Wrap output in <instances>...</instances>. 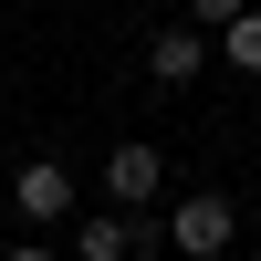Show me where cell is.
Masks as SVG:
<instances>
[{"mask_svg": "<svg viewBox=\"0 0 261 261\" xmlns=\"http://www.w3.org/2000/svg\"><path fill=\"white\" fill-rule=\"evenodd\" d=\"M178 261H220L230 241H241V209H230V188H188L178 209H167V230H157Z\"/></svg>", "mask_w": 261, "mask_h": 261, "instance_id": "1", "label": "cell"}, {"mask_svg": "<svg viewBox=\"0 0 261 261\" xmlns=\"http://www.w3.org/2000/svg\"><path fill=\"white\" fill-rule=\"evenodd\" d=\"M157 188H167V146H105V199L115 209H157Z\"/></svg>", "mask_w": 261, "mask_h": 261, "instance_id": "2", "label": "cell"}, {"mask_svg": "<svg viewBox=\"0 0 261 261\" xmlns=\"http://www.w3.org/2000/svg\"><path fill=\"white\" fill-rule=\"evenodd\" d=\"M11 209H21L32 230L73 220V167H63V157H21V178H11Z\"/></svg>", "mask_w": 261, "mask_h": 261, "instance_id": "3", "label": "cell"}, {"mask_svg": "<svg viewBox=\"0 0 261 261\" xmlns=\"http://www.w3.org/2000/svg\"><path fill=\"white\" fill-rule=\"evenodd\" d=\"M146 241H157V230H146L136 209H84L73 220V261H136Z\"/></svg>", "mask_w": 261, "mask_h": 261, "instance_id": "4", "label": "cell"}, {"mask_svg": "<svg viewBox=\"0 0 261 261\" xmlns=\"http://www.w3.org/2000/svg\"><path fill=\"white\" fill-rule=\"evenodd\" d=\"M146 73L178 94V84H199L209 73V32H188V21H167V32H146Z\"/></svg>", "mask_w": 261, "mask_h": 261, "instance_id": "5", "label": "cell"}, {"mask_svg": "<svg viewBox=\"0 0 261 261\" xmlns=\"http://www.w3.org/2000/svg\"><path fill=\"white\" fill-rule=\"evenodd\" d=\"M220 63H230V73H251V84H261V11H241V21L220 32Z\"/></svg>", "mask_w": 261, "mask_h": 261, "instance_id": "6", "label": "cell"}, {"mask_svg": "<svg viewBox=\"0 0 261 261\" xmlns=\"http://www.w3.org/2000/svg\"><path fill=\"white\" fill-rule=\"evenodd\" d=\"M241 11H251V0H188V32H209V42H220Z\"/></svg>", "mask_w": 261, "mask_h": 261, "instance_id": "7", "label": "cell"}, {"mask_svg": "<svg viewBox=\"0 0 261 261\" xmlns=\"http://www.w3.org/2000/svg\"><path fill=\"white\" fill-rule=\"evenodd\" d=\"M0 261H63V251H53V241H11Z\"/></svg>", "mask_w": 261, "mask_h": 261, "instance_id": "8", "label": "cell"}]
</instances>
